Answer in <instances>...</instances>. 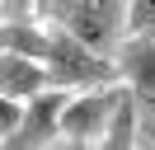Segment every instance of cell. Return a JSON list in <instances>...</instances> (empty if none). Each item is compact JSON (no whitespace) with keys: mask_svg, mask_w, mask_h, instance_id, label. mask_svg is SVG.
<instances>
[{"mask_svg":"<svg viewBox=\"0 0 155 150\" xmlns=\"http://www.w3.org/2000/svg\"><path fill=\"white\" fill-rule=\"evenodd\" d=\"M117 99H122V80L117 84H94V89L66 99V108H61V136L71 141V150H94L104 141L108 122L117 112Z\"/></svg>","mask_w":155,"mask_h":150,"instance_id":"cell-2","label":"cell"},{"mask_svg":"<svg viewBox=\"0 0 155 150\" xmlns=\"http://www.w3.org/2000/svg\"><path fill=\"white\" fill-rule=\"evenodd\" d=\"M136 145H141V122H136V94L122 84L117 112H113V122H108L104 141H99L94 150H136Z\"/></svg>","mask_w":155,"mask_h":150,"instance_id":"cell-6","label":"cell"},{"mask_svg":"<svg viewBox=\"0 0 155 150\" xmlns=\"http://www.w3.org/2000/svg\"><path fill=\"white\" fill-rule=\"evenodd\" d=\"M24 103L28 99H14V94H0V145L19 131V122H24Z\"/></svg>","mask_w":155,"mask_h":150,"instance_id":"cell-7","label":"cell"},{"mask_svg":"<svg viewBox=\"0 0 155 150\" xmlns=\"http://www.w3.org/2000/svg\"><path fill=\"white\" fill-rule=\"evenodd\" d=\"M117 75L136 99H150L155 94V28L146 33H127V42L117 47Z\"/></svg>","mask_w":155,"mask_h":150,"instance_id":"cell-4","label":"cell"},{"mask_svg":"<svg viewBox=\"0 0 155 150\" xmlns=\"http://www.w3.org/2000/svg\"><path fill=\"white\" fill-rule=\"evenodd\" d=\"M47 66L33 61L19 52H0V94H14V99H33V94L47 89Z\"/></svg>","mask_w":155,"mask_h":150,"instance_id":"cell-5","label":"cell"},{"mask_svg":"<svg viewBox=\"0 0 155 150\" xmlns=\"http://www.w3.org/2000/svg\"><path fill=\"white\" fill-rule=\"evenodd\" d=\"M136 122H141V145L155 150V94L150 99H136Z\"/></svg>","mask_w":155,"mask_h":150,"instance_id":"cell-9","label":"cell"},{"mask_svg":"<svg viewBox=\"0 0 155 150\" xmlns=\"http://www.w3.org/2000/svg\"><path fill=\"white\" fill-rule=\"evenodd\" d=\"M38 19H52L94 52H113L127 28V0H38Z\"/></svg>","mask_w":155,"mask_h":150,"instance_id":"cell-1","label":"cell"},{"mask_svg":"<svg viewBox=\"0 0 155 150\" xmlns=\"http://www.w3.org/2000/svg\"><path fill=\"white\" fill-rule=\"evenodd\" d=\"M66 99H71V89H57V84H47L42 94H33V99L24 103L19 131L0 150H42V145H52V141L61 136V108H66Z\"/></svg>","mask_w":155,"mask_h":150,"instance_id":"cell-3","label":"cell"},{"mask_svg":"<svg viewBox=\"0 0 155 150\" xmlns=\"http://www.w3.org/2000/svg\"><path fill=\"white\" fill-rule=\"evenodd\" d=\"M155 28V0H127V33Z\"/></svg>","mask_w":155,"mask_h":150,"instance_id":"cell-8","label":"cell"}]
</instances>
